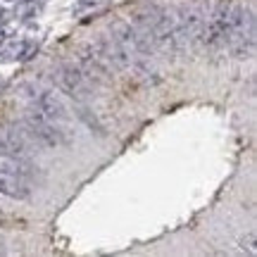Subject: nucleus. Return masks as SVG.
Returning <instances> with one entry per match:
<instances>
[{
  "instance_id": "1",
  "label": "nucleus",
  "mask_w": 257,
  "mask_h": 257,
  "mask_svg": "<svg viewBox=\"0 0 257 257\" xmlns=\"http://www.w3.org/2000/svg\"><path fill=\"white\" fill-rule=\"evenodd\" d=\"M231 3H217L214 10L210 12V17H205V27L200 34V43L202 46L212 48H224L226 46V38L231 34Z\"/></svg>"
},
{
  "instance_id": "2",
  "label": "nucleus",
  "mask_w": 257,
  "mask_h": 257,
  "mask_svg": "<svg viewBox=\"0 0 257 257\" xmlns=\"http://www.w3.org/2000/svg\"><path fill=\"white\" fill-rule=\"evenodd\" d=\"M22 131H24V136H27L29 141H34V143L41 148H55L62 143V131H60V126L53 124L50 119H46V117L38 110H34V107L24 114Z\"/></svg>"
},
{
  "instance_id": "3",
  "label": "nucleus",
  "mask_w": 257,
  "mask_h": 257,
  "mask_svg": "<svg viewBox=\"0 0 257 257\" xmlns=\"http://www.w3.org/2000/svg\"><path fill=\"white\" fill-rule=\"evenodd\" d=\"M53 81L62 93H67L74 100H86L91 95V83L83 76L81 67L74 62H60L53 69Z\"/></svg>"
},
{
  "instance_id": "4",
  "label": "nucleus",
  "mask_w": 257,
  "mask_h": 257,
  "mask_svg": "<svg viewBox=\"0 0 257 257\" xmlns=\"http://www.w3.org/2000/svg\"><path fill=\"white\" fill-rule=\"evenodd\" d=\"M176 24H179V31L184 34V38L188 43H200V34L202 27H205V17L207 12L202 5L198 3H186L174 12Z\"/></svg>"
},
{
  "instance_id": "5",
  "label": "nucleus",
  "mask_w": 257,
  "mask_h": 257,
  "mask_svg": "<svg viewBox=\"0 0 257 257\" xmlns=\"http://www.w3.org/2000/svg\"><path fill=\"white\" fill-rule=\"evenodd\" d=\"M31 100H34V110H38L46 119H50L53 124H64V121L69 119V112L64 107V102L57 98V93L48 91V88H38L34 95H31Z\"/></svg>"
},
{
  "instance_id": "6",
  "label": "nucleus",
  "mask_w": 257,
  "mask_h": 257,
  "mask_svg": "<svg viewBox=\"0 0 257 257\" xmlns=\"http://www.w3.org/2000/svg\"><path fill=\"white\" fill-rule=\"evenodd\" d=\"M79 67H81L83 76L88 79L91 86H105V83L112 81V67L102 62L100 57L93 53V48L88 46L86 50H81V57H79Z\"/></svg>"
},
{
  "instance_id": "7",
  "label": "nucleus",
  "mask_w": 257,
  "mask_h": 257,
  "mask_svg": "<svg viewBox=\"0 0 257 257\" xmlns=\"http://www.w3.org/2000/svg\"><path fill=\"white\" fill-rule=\"evenodd\" d=\"M29 155V138L19 128H8L0 134V160L10 157H27Z\"/></svg>"
},
{
  "instance_id": "8",
  "label": "nucleus",
  "mask_w": 257,
  "mask_h": 257,
  "mask_svg": "<svg viewBox=\"0 0 257 257\" xmlns=\"http://www.w3.org/2000/svg\"><path fill=\"white\" fill-rule=\"evenodd\" d=\"M0 195L12 198V200H29L31 198V186L22 181L17 176L8 174L5 169H0Z\"/></svg>"
},
{
  "instance_id": "9",
  "label": "nucleus",
  "mask_w": 257,
  "mask_h": 257,
  "mask_svg": "<svg viewBox=\"0 0 257 257\" xmlns=\"http://www.w3.org/2000/svg\"><path fill=\"white\" fill-rule=\"evenodd\" d=\"M79 117H81V119L86 121V124H88V126H91V128L95 126V131H98V134H102V124H100V121H98V119H95V114H93V117H91L86 107H79Z\"/></svg>"
},
{
  "instance_id": "10",
  "label": "nucleus",
  "mask_w": 257,
  "mask_h": 257,
  "mask_svg": "<svg viewBox=\"0 0 257 257\" xmlns=\"http://www.w3.org/2000/svg\"><path fill=\"white\" fill-rule=\"evenodd\" d=\"M43 3H46V0H38V5H36V3H29L27 8H24V19H31L34 15H38V12H41V8H43Z\"/></svg>"
},
{
  "instance_id": "11",
  "label": "nucleus",
  "mask_w": 257,
  "mask_h": 257,
  "mask_svg": "<svg viewBox=\"0 0 257 257\" xmlns=\"http://www.w3.org/2000/svg\"><path fill=\"white\" fill-rule=\"evenodd\" d=\"M0 46H5V31H0Z\"/></svg>"
},
{
  "instance_id": "12",
  "label": "nucleus",
  "mask_w": 257,
  "mask_h": 257,
  "mask_svg": "<svg viewBox=\"0 0 257 257\" xmlns=\"http://www.w3.org/2000/svg\"><path fill=\"white\" fill-rule=\"evenodd\" d=\"M5 3H19V0H5Z\"/></svg>"
}]
</instances>
